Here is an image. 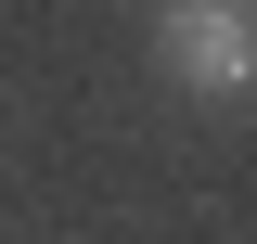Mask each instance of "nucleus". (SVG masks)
<instances>
[{
    "label": "nucleus",
    "mask_w": 257,
    "mask_h": 244,
    "mask_svg": "<svg viewBox=\"0 0 257 244\" xmlns=\"http://www.w3.org/2000/svg\"><path fill=\"white\" fill-rule=\"evenodd\" d=\"M167 64H180L193 90H244L257 77V26L231 0H167Z\"/></svg>",
    "instance_id": "f257e3e1"
}]
</instances>
